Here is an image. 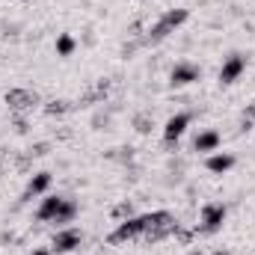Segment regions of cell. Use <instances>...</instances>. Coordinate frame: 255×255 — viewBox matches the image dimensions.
Returning <instances> with one entry per match:
<instances>
[{
	"mask_svg": "<svg viewBox=\"0 0 255 255\" xmlns=\"http://www.w3.org/2000/svg\"><path fill=\"white\" fill-rule=\"evenodd\" d=\"M190 18V12L187 9H169L166 15H160L157 18V24H151V30L142 36V45H154V42H163L169 33H175L184 21Z\"/></svg>",
	"mask_w": 255,
	"mask_h": 255,
	"instance_id": "cell-1",
	"label": "cell"
},
{
	"mask_svg": "<svg viewBox=\"0 0 255 255\" xmlns=\"http://www.w3.org/2000/svg\"><path fill=\"white\" fill-rule=\"evenodd\" d=\"M145 229H148L145 214L142 217H128L125 223H119V229L107 238V244H125V241H133V238H142Z\"/></svg>",
	"mask_w": 255,
	"mask_h": 255,
	"instance_id": "cell-2",
	"label": "cell"
},
{
	"mask_svg": "<svg viewBox=\"0 0 255 255\" xmlns=\"http://www.w3.org/2000/svg\"><path fill=\"white\" fill-rule=\"evenodd\" d=\"M223 223H226V205H205L202 208V226H199L202 235H214L217 229H223Z\"/></svg>",
	"mask_w": 255,
	"mask_h": 255,
	"instance_id": "cell-3",
	"label": "cell"
},
{
	"mask_svg": "<svg viewBox=\"0 0 255 255\" xmlns=\"http://www.w3.org/2000/svg\"><path fill=\"white\" fill-rule=\"evenodd\" d=\"M6 104H9V110L24 113V110H33L39 104V95L30 92V89H9L6 92Z\"/></svg>",
	"mask_w": 255,
	"mask_h": 255,
	"instance_id": "cell-4",
	"label": "cell"
},
{
	"mask_svg": "<svg viewBox=\"0 0 255 255\" xmlns=\"http://www.w3.org/2000/svg\"><path fill=\"white\" fill-rule=\"evenodd\" d=\"M190 125V113H175V116H169V122L163 128V139H166V145H172V142H178V136L187 130Z\"/></svg>",
	"mask_w": 255,
	"mask_h": 255,
	"instance_id": "cell-5",
	"label": "cell"
},
{
	"mask_svg": "<svg viewBox=\"0 0 255 255\" xmlns=\"http://www.w3.org/2000/svg\"><path fill=\"white\" fill-rule=\"evenodd\" d=\"M244 68H247V60H244L241 54H232V57L223 63V68H220V80H223V83H235V80L244 74Z\"/></svg>",
	"mask_w": 255,
	"mask_h": 255,
	"instance_id": "cell-6",
	"label": "cell"
},
{
	"mask_svg": "<svg viewBox=\"0 0 255 255\" xmlns=\"http://www.w3.org/2000/svg\"><path fill=\"white\" fill-rule=\"evenodd\" d=\"M74 247H80V232L77 229H63L54 235V253H71Z\"/></svg>",
	"mask_w": 255,
	"mask_h": 255,
	"instance_id": "cell-7",
	"label": "cell"
},
{
	"mask_svg": "<svg viewBox=\"0 0 255 255\" xmlns=\"http://www.w3.org/2000/svg\"><path fill=\"white\" fill-rule=\"evenodd\" d=\"M48 187H51V172H36V175L30 178L27 190L21 193V202H30V199H36V196H42Z\"/></svg>",
	"mask_w": 255,
	"mask_h": 255,
	"instance_id": "cell-8",
	"label": "cell"
},
{
	"mask_svg": "<svg viewBox=\"0 0 255 255\" xmlns=\"http://www.w3.org/2000/svg\"><path fill=\"white\" fill-rule=\"evenodd\" d=\"M169 80H172V86H187L193 80H199V68L193 63H178L172 68V74H169Z\"/></svg>",
	"mask_w": 255,
	"mask_h": 255,
	"instance_id": "cell-9",
	"label": "cell"
},
{
	"mask_svg": "<svg viewBox=\"0 0 255 255\" xmlns=\"http://www.w3.org/2000/svg\"><path fill=\"white\" fill-rule=\"evenodd\" d=\"M60 205H63V199H60V196H48V199L39 205V211H36V220H42V223H54V217H57Z\"/></svg>",
	"mask_w": 255,
	"mask_h": 255,
	"instance_id": "cell-10",
	"label": "cell"
},
{
	"mask_svg": "<svg viewBox=\"0 0 255 255\" xmlns=\"http://www.w3.org/2000/svg\"><path fill=\"white\" fill-rule=\"evenodd\" d=\"M205 166H208V172L223 175V172H229V169L235 166V157H232V154H214V157L205 160Z\"/></svg>",
	"mask_w": 255,
	"mask_h": 255,
	"instance_id": "cell-11",
	"label": "cell"
},
{
	"mask_svg": "<svg viewBox=\"0 0 255 255\" xmlns=\"http://www.w3.org/2000/svg\"><path fill=\"white\" fill-rule=\"evenodd\" d=\"M217 145H220V133L217 130H205V133H199L193 139V148L196 151H214Z\"/></svg>",
	"mask_w": 255,
	"mask_h": 255,
	"instance_id": "cell-12",
	"label": "cell"
},
{
	"mask_svg": "<svg viewBox=\"0 0 255 255\" xmlns=\"http://www.w3.org/2000/svg\"><path fill=\"white\" fill-rule=\"evenodd\" d=\"M74 214H77V205L71 202V199H63V205H60V211H57V217H54V223H71L74 220Z\"/></svg>",
	"mask_w": 255,
	"mask_h": 255,
	"instance_id": "cell-13",
	"label": "cell"
},
{
	"mask_svg": "<svg viewBox=\"0 0 255 255\" xmlns=\"http://www.w3.org/2000/svg\"><path fill=\"white\" fill-rule=\"evenodd\" d=\"M133 128H136L139 133H151V128H154V119H151L148 113H136V116H133Z\"/></svg>",
	"mask_w": 255,
	"mask_h": 255,
	"instance_id": "cell-14",
	"label": "cell"
},
{
	"mask_svg": "<svg viewBox=\"0 0 255 255\" xmlns=\"http://www.w3.org/2000/svg\"><path fill=\"white\" fill-rule=\"evenodd\" d=\"M57 54H60V57H71V54H74V39H71L68 33H63V36L57 39Z\"/></svg>",
	"mask_w": 255,
	"mask_h": 255,
	"instance_id": "cell-15",
	"label": "cell"
},
{
	"mask_svg": "<svg viewBox=\"0 0 255 255\" xmlns=\"http://www.w3.org/2000/svg\"><path fill=\"white\" fill-rule=\"evenodd\" d=\"M68 110H71V104H68V101H51V104L45 107V113H48V116H63V113H68Z\"/></svg>",
	"mask_w": 255,
	"mask_h": 255,
	"instance_id": "cell-16",
	"label": "cell"
},
{
	"mask_svg": "<svg viewBox=\"0 0 255 255\" xmlns=\"http://www.w3.org/2000/svg\"><path fill=\"white\" fill-rule=\"evenodd\" d=\"M255 128V104H250L241 116V130H253Z\"/></svg>",
	"mask_w": 255,
	"mask_h": 255,
	"instance_id": "cell-17",
	"label": "cell"
},
{
	"mask_svg": "<svg viewBox=\"0 0 255 255\" xmlns=\"http://www.w3.org/2000/svg\"><path fill=\"white\" fill-rule=\"evenodd\" d=\"M130 211H133V208H130V202H122V205H116V208H113V217H116V220H128V217H130Z\"/></svg>",
	"mask_w": 255,
	"mask_h": 255,
	"instance_id": "cell-18",
	"label": "cell"
},
{
	"mask_svg": "<svg viewBox=\"0 0 255 255\" xmlns=\"http://www.w3.org/2000/svg\"><path fill=\"white\" fill-rule=\"evenodd\" d=\"M15 130L24 133V130H27V122H24V119H15Z\"/></svg>",
	"mask_w": 255,
	"mask_h": 255,
	"instance_id": "cell-19",
	"label": "cell"
},
{
	"mask_svg": "<svg viewBox=\"0 0 255 255\" xmlns=\"http://www.w3.org/2000/svg\"><path fill=\"white\" fill-rule=\"evenodd\" d=\"M33 255H51V253H48V250H36Z\"/></svg>",
	"mask_w": 255,
	"mask_h": 255,
	"instance_id": "cell-20",
	"label": "cell"
},
{
	"mask_svg": "<svg viewBox=\"0 0 255 255\" xmlns=\"http://www.w3.org/2000/svg\"><path fill=\"white\" fill-rule=\"evenodd\" d=\"M217 255H229V253H223V250H220V253H217Z\"/></svg>",
	"mask_w": 255,
	"mask_h": 255,
	"instance_id": "cell-21",
	"label": "cell"
},
{
	"mask_svg": "<svg viewBox=\"0 0 255 255\" xmlns=\"http://www.w3.org/2000/svg\"><path fill=\"white\" fill-rule=\"evenodd\" d=\"M190 255H205V253H190Z\"/></svg>",
	"mask_w": 255,
	"mask_h": 255,
	"instance_id": "cell-22",
	"label": "cell"
}]
</instances>
